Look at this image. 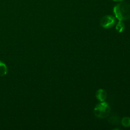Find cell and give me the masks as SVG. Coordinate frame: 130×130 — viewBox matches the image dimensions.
Wrapping results in <instances>:
<instances>
[{
	"mask_svg": "<svg viewBox=\"0 0 130 130\" xmlns=\"http://www.w3.org/2000/svg\"><path fill=\"white\" fill-rule=\"evenodd\" d=\"M114 13L116 19L123 21L130 19V5L122 2L114 7Z\"/></svg>",
	"mask_w": 130,
	"mask_h": 130,
	"instance_id": "6da1fadb",
	"label": "cell"
},
{
	"mask_svg": "<svg viewBox=\"0 0 130 130\" xmlns=\"http://www.w3.org/2000/svg\"><path fill=\"white\" fill-rule=\"evenodd\" d=\"M110 112V108L107 102H101L98 104L94 109V114L97 118L100 119H104L109 116Z\"/></svg>",
	"mask_w": 130,
	"mask_h": 130,
	"instance_id": "7a4b0ae2",
	"label": "cell"
},
{
	"mask_svg": "<svg viewBox=\"0 0 130 130\" xmlns=\"http://www.w3.org/2000/svg\"><path fill=\"white\" fill-rule=\"evenodd\" d=\"M100 24V25L104 29H110L115 25L116 18L112 15H105L102 18Z\"/></svg>",
	"mask_w": 130,
	"mask_h": 130,
	"instance_id": "3957f363",
	"label": "cell"
},
{
	"mask_svg": "<svg viewBox=\"0 0 130 130\" xmlns=\"http://www.w3.org/2000/svg\"><path fill=\"white\" fill-rule=\"evenodd\" d=\"M96 97L99 101L104 102L107 99V93L104 89H99L96 93Z\"/></svg>",
	"mask_w": 130,
	"mask_h": 130,
	"instance_id": "277c9868",
	"label": "cell"
},
{
	"mask_svg": "<svg viewBox=\"0 0 130 130\" xmlns=\"http://www.w3.org/2000/svg\"><path fill=\"white\" fill-rule=\"evenodd\" d=\"M8 73V68L5 63L0 60V76H5Z\"/></svg>",
	"mask_w": 130,
	"mask_h": 130,
	"instance_id": "5b68a950",
	"label": "cell"
},
{
	"mask_svg": "<svg viewBox=\"0 0 130 130\" xmlns=\"http://www.w3.org/2000/svg\"><path fill=\"white\" fill-rule=\"evenodd\" d=\"M109 122L112 125H118L120 123V119L116 115H112L109 118Z\"/></svg>",
	"mask_w": 130,
	"mask_h": 130,
	"instance_id": "8992f818",
	"label": "cell"
},
{
	"mask_svg": "<svg viewBox=\"0 0 130 130\" xmlns=\"http://www.w3.org/2000/svg\"><path fill=\"white\" fill-rule=\"evenodd\" d=\"M124 29H125V25H124L123 22L119 20V22L117 24L116 26V30L118 32L121 33L122 32L124 31Z\"/></svg>",
	"mask_w": 130,
	"mask_h": 130,
	"instance_id": "52a82bcc",
	"label": "cell"
},
{
	"mask_svg": "<svg viewBox=\"0 0 130 130\" xmlns=\"http://www.w3.org/2000/svg\"><path fill=\"white\" fill-rule=\"evenodd\" d=\"M121 124L124 127L128 128L130 126V118L129 117H124L122 119Z\"/></svg>",
	"mask_w": 130,
	"mask_h": 130,
	"instance_id": "ba28073f",
	"label": "cell"
},
{
	"mask_svg": "<svg viewBox=\"0 0 130 130\" xmlns=\"http://www.w3.org/2000/svg\"><path fill=\"white\" fill-rule=\"evenodd\" d=\"M114 1H117V2H121V1H123L124 0H113Z\"/></svg>",
	"mask_w": 130,
	"mask_h": 130,
	"instance_id": "9c48e42d",
	"label": "cell"
}]
</instances>
